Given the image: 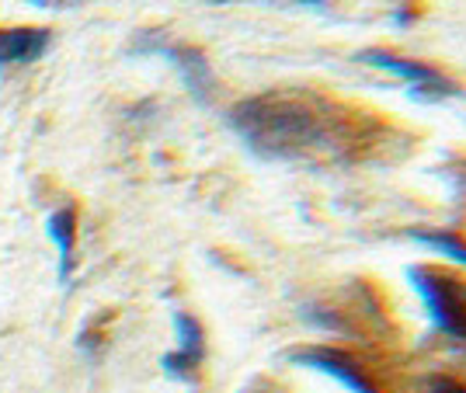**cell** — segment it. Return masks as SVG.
Wrapping results in <instances>:
<instances>
[{
  "instance_id": "1",
  "label": "cell",
  "mask_w": 466,
  "mask_h": 393,
  "mask_svg": "<svg viewBox=\"0 0 466 393\" xmlns=\"http://www.w3.org/2000/svg\"><path fill=\"white\" fill-rule=\"evenodd\" d=\"M230 126L261 157L299 160L345 154L355 139L349 112L307 95H258L230 112Z\"/></svg>"
},
{
  "instance_id": "2",
  "label": "cell",
  "mask_w": 466,
  "mask_h": 393,
  "mask_svg": "<svg viewBox=\"0 0 466 393\" xmlns=\"http://www.w3.org/2000/svg\"><path fill=\"white\" fill-rule=\"evenodd\" d=\"M410 286L418 289L435 328L466 341V278H452L439 268H410Z\"/></svg>"
},
{
  "instance_id": "3",
  "label": "cell",
  "mask_w": 466,
  "mask_h": 393,
  "mask_svg": "<svg viewBox=\"0 0 466 393\" xmlns=\"http://www.w3.org/2000/svg\"><path fill=\"white\" fill-rule=\"evenodd\" d=\"M359 59H362V63H370V66L387 70V74H393V77L414 84V87H418L425 98H452V95H460V87H456L446 74L431 70V66L418 63V59L397 56V53H387V49H366Z\"/></svg>"
},
{
  "instance_id": "4",
  "label": "cell",
  "mask_w": 466,
  "mask_h": 393,
  "mask_svg": "<svg viewBox=\"0 0 466 393\" xmlns=\"http://www.w3.org/2000/svg\"><path fill=\"white\" fill-rule=\"evenodd\" d=\"M137 53H154V56H167L181 70V77L188 84L198 101H209L213 95V74H209V63L206 56L192 49V45H175V42H157V39H137Z\"/></svg>"
},
{
  "instance_id": "5",
  "label": "cell",
  "mask_w": 466,
  "mask_h": 393,
  "mask_svg": "<svg viewBox=\"0 0 466 393\" xmlns=\"http://www.w3.org/2000/svg\"><path fill=\"white\" fill-rule=\"evenodd\" d=\"M177 328V352L164 355V373L175 376V379H192L195 369L202 366V355H206V338L198 320L188 314H175Z\"/></svg>"
},
{
  "instance_id": "6",
  "label": "cell",
  "mask_w": 466,
  "mask_h": 393,
  "mask_svg": "<svg viewBox=\"0 0 466 393\" xmlns=\"http://www.w3.org/2000/svg\"><path fill=\"white\" fill-rule=\"evenodd\" d=\"M296 362H307L310 369H320V373L334 376L338 383H345L349 390L355 393H376L366 373H362V366H355L345 352H334V348H303V352L292 355Z\"/></svg>"
},
{
  "instance_id": "7",
  "label": "cell",
  "mask_w": 466,
  "mask_h": 393,
  "mask_svg": "<svg viewBox=\"0 0 466 393\" xmlns=\"http://www.w3.org/2000/svg\"><path fill=\"white\" fill-rule=\"evenodd\" d=\"M49 42V28H0V70L42 59Z\"/></svg>"
},
{
  "instance_id": "8",
  "label": "cell",
  "mask_w": 466,
  "mask_h": 393,
  "mask_svg": "<svg viewBox=\"0 0 466 393\" xmlns=\"http://www.w3.org/2000/svg\"><path fill=\"white\" fill-rule=\"evenodd\" d=\"M49 237L56 244L59 282H70V276H74V244H77V213L70 206H63L49 217Z\"/></svg>"
},
{
  "instance_id": "9",
  "label": "cell",
  "mask_w": 466,
  "mask_h": 393,
  "mask_svg": "<svg viewBox=\"0 0 466 393\" xmlns=\"http://www.w3.org/2000/svg\"><path fill=\"white\" fill-rule=\"evenodd\" d=\"M414 237H418L421 244H431V247H439V251H446V255H452L456 261L466 265V244L456 234H414Z\"/></svg>"
},
{
  "instance_id": "10",
  "label": "cell",
  "mask_w": 466,
  "mask_h": 393,
  "mask_svg": "<svg viewBox=\"0 0 466 393\" xmlns=\"http://www.w3.org/2000/svg\"><path fill=\"white\" fill-rule=\"evenodd\" d=\"M425 393H466V387H463V383H456V379L439 376V379H431V383H428Z\"/></svg>"
},
{
  "instance_id": "11",
  "label": "cell",
  "mask_w": 466,
  "mask_h": 393,
  "mask_svg": "<svg viewBox=\"0 0 466 393\" xmlns=\"http://www.w3.org/2000/svg\"><path fill=\"white\" fill-rule=\"evenodd\" d=\"M303 4H317V0H303Z\"/></svg>"
}]
</instances>
